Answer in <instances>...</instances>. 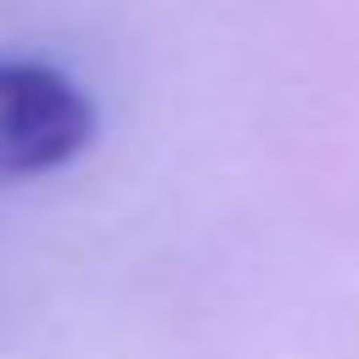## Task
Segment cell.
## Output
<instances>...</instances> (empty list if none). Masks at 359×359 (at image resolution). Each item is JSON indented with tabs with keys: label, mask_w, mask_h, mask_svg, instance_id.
I'll return each instance as SVG.
<instances>
[{
	"label": "cell",
	"mask_w": 359,
	"mask_h": 359,
	"mask_svg": "<svg viewBox=\"0 0 359 359\" xmlns=\"http://www.w3.org/2000/svg\"><path fill=\"white\" fill-rule=\"evenodd\" d=\"M90 140L95 107L62 67L0 56V185L56 174Z\"/></svg>",
	"instance_id": "6da1fadb"
}]
</instances>
